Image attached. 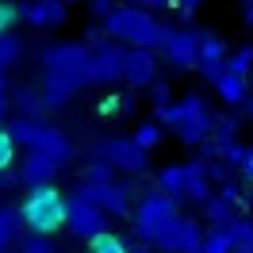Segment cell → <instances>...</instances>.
Instances as JSON below:
<instances>
[{"instance_id":"6da1fadb","label":"cell","mask_w":253,"mask_h":253,"mask_svg":"<svg viewBox=\"0 0 253 253\" xmlns=\"http://www.w3.org/2000/svg\"><path fill=\"white\" fill-rule=\"evenodd\" d=\"M100 23H104V35H108L111 42H119V46H126V50H161L165 35H169V27H165L154 12L130 8V4H119V8H115L111 16H104Z\"/></svg>"},{"instance_id":"7a4b0ae2","label":"cell","mask_w":253,"mask_h":253,"mask_svg":"<svg viewBox=\"0 0 253 253\" xmlns=\"http://www.w3.org/2000/svg\"><path fill=\"white\" fill-rule=\"evenodd\" d=\"M158 123L169 126L184 146H207L215 138L219 115L207 108V100L200 92H184L180 100H173L169 108H158Z\"/></svg>"},{"instance_id":"3957f363","label":"cell","mask_w":253,"mask_h":253,"mask_svg":"<svg viewBox=\"0 0 253 253\" xmlns=\"http://www.w3.org/2000/svg\"><path fill=\"white\" fill-rule=\"evenodd\" d=\"M65 207H69V196H62L54 184H39V188L23 192L19 215H23V226L35 238H50L54 230L65 226Z\"/></svg>"},{"instance_id":"277c9868","label":"cell","mask_w":253,"mask_h":253,"mask_svg":"<svg viewBox=\"0 0 253 253\" xmlns=\"http://www.w3.org/2000/svg\"><path fill=\"white\" fill-rule=\"evenodd\" d=\"M8 130H12V138H16L27 154H42V158L58 161V165H65V161L73 158L69 134L58 130L54 123H46V119H12Z\"/></svg>"},{"instance_id":"5b68a950","label":"cell","mask_w":253,"mask_h":253,"mask_svg":"<svg viewBox=\"0 0 253 253\" xmlns=\"http://www.w3.org/2000/svg\"><path fill=\"white\" fill-rule=\"evenodd\" d=\"M130 219H134V234L142 238L146 246H154L161 238V230L173 219H180V200L165 196L161 188H150L142 200L134 204V215H130Z\"/></svg>"},{"instance_id":"8992f818","label":"cell","mask_w":253,"mask_h":253,"mask_svg":"<svg viewBox=\"0 0 253 253\" xmlns=\"http://www.w3.org/2000/svg\"><path fill=\"white\" fill-rule=\"evenodd\" d=\"M88 62H92V50L84 42H54V46H42V54H39L42 73H62V77L81 81H88Z\"/></svg>"},{"instance_id":"52a82bcc","label":"cell","mask_w":253,"mask_h":253,"mask_svg":"<svg viewBox=\"0 0 253 253\" xmlns=\"http://www.w3.org/2000/svg\"><path fill=\"white\" fill-rule=\"evenodd\" d=\"M158 54L176 73L196 69V65H200V31H196V27H169V35H165V42H161Z\"/></svg>"},{"instance_id":"ba28073f","label":"cell","mask_w":253,"mask_h":253,"mask_svg":"<svg viewBox=\"0 0 253 253\" xmlns=\"http://www.w3.org/2000/svg\"><path fill=\"white\" fill-rule=\"evenodd\" d=\"M81 200H88L96 204L108 219H126V215H134V204H130V188H126L123 180H108V184H77Z\"/></svg>"},{"instance_id":"9c48e42d","label":"cell","mask_w":253,"mask_h":253,"mask_svg":"<svg viewBox=\"0 0 253 253\" xmlns=\"http://www.w3.org/2000/svg\"><path fill=\"white\" fill-rule=\"evenodd\" d=\"M96 158L108 161L111 169H123V173H146L150 169V154L134 146V138H119V134H111V138H100L96 142Z\"/></svg>"},{"instance_id":"30bf717a","label":"cell","mask_w":253,"mask_h":253,"mask_svg":"<svg viewBox=\"0 0 253 253\" xmlns=\"http://www.w3.org/2000/svg\"><path fill=\"white\" fill-rule=\"evenodd\" d=\"M204 238H207L204 222L180 215V219H173L161 230V238L154 242V250H161V253H200L204 250Z\"/></svg>"},{"instance_id":"8fae6325","label":"cell","mask_w":253,"mask_h":253,"mask_svg":"<svg viewBox=\"0 0 253 253\" xmlns=\"http://www.w3.org/2000/svg\"><path fill=\"white\" fill-rule=\"evenodd\" d=\"M65 230L81 242H88V238L104 234L108 230V215L100 211L96 204L88 200H81V196H69V207H65Z\"/></svg>"},{"instance_id":"7c38bea8","label":"cell","mask_w":253,"mask_h":253,"mask_svg":"<svg viewBox=\"0 0 253 253\" xmlns=\"http://www.w3.org/2000/svg\"><path fill=\"white\" fill-rule=\"evenodd\" d=\"M123 62H126V46L115 42H96L92 46V62H88V84H119L123 81Z\"/></svg>"},{"instance_id":"4fadbf2b","label":"cell","mask_w":253,"mask_h":253,"mask_svg":"<svg viewBox=\"0 0 253 253\" xmlns=\"http://www.w3.org/2000/svg\"><path fill=\"white\" fill-rule=\"evenodd\" d=\"M19 19L27 27H35V31H54V27H62L69 19V4L65 0H27L19 8Z\"/></svg>"},{"instance_id":"5bb4252c","label":"cell","mask_w":253,"mask_h":253,"mask_svg":"<svg viewBox=\"0 0 253 253\" xmlns=\"http://www.w3.org/2000/svg\"><path fill=\"white\" fill-rule=\"evenodd\" d=\"M154 81H158V50H126L123 84H130V88H150Z\"/></svg>"},{"instance_id":"9a60e30c","label":"cell","mask_w":253,"mask_h":253,"mask_svg":"<svg viewBox=\"0 0 253 253\" xmlns=\"http://www.w3.org/2000/svg\"><path fill=\"white\" fill-rule=\"evenodd\" d=\"M226 42H222V35H215V31H200V73H204L207 81H215L226 69Z\"/></svg>"},{"instance_id":"2e32d148","label":"cell","mask_w":253,"mask_h":253,"mask_svg":"<svg viewBox=\"0 0 253 253\" xmlns=\"http://www.w3.org/2000/svg\"><path fill=\"white\" fill-rule=\"evenodd\" d=\"M39 88H42V96H46V108H62V104H69L81 88H88V81H81V77H62V73H42Z\"/></svg>"},{"instance_id":"e0dca14e","label":"cell","mask_w":253,"mask_h":253,"mask_svg":"<svg viewBox=\"0 0 253 253\" xmlns=\"http://www.w3.org/2000/svg\"><path fill=\"white\" fill-rule=\"evenodd\" d=\"M16 169H19V184L23 188H39V184H54V173L62 165L42 158V154H23V161H19Z\"/></svg>"},{"instance_id":"ac0fdd59","label":"cell","mask_w":253,"mask_h":253,"mask_svg":"<svg viewBox=\"0 0 253 253\" xmlns=\"http://www.w3.org/2000/svg\"><path fill=\"white\" fill-rule=\"evenodd\" d=\"M211 88L219 92V100L226 108H246V100H250V81L242 73H230V69H222L219 77L211 81Z\"/></svg>"},{"instance_id":"d6986e66","label":"cell","mask_w":253,"mask_h":253,"mask_svg":"<svg viewBox=\"0 0 253 253\" xmlns=\"http://www.w3.org/2000/svg\"><path fill=\"white\" fill-rule=\"evenodd\" d=\"M12 108L19 111V119H42L46 115V96L39 84H16L12 88Z\"/></svg>"},{"instance_id":"ffe728a7","label":"cell","mask_w":253,"mask_h":253,"mask_svg":"<svg viewBox=\"0 0 253 253\" xmlns=\"http://www.w3.org/2000/svg\"><path fill=\"white\" fill-rule=\"evenodd\" d=\"M200 211H204V222L211 226V230H226V226L238 219V200H230V196L215 192V196H211Z\"/></svg>"},{"instance_id":"44dd1931","label":"cell","mask_w":253,"mask_h":253,"mask_svg":"<svg viewBox=\"0 0 253 253\" xmlns=\"http://www.w3.org/2000/svg\"><path fill=\"white\" fill-rule=\"evenodd\" d=\"M158 188L165 196H173L184 204V196H188V165L184 161H169V165H161L158 169Z\"/></svg>"},{"instance_id":"7402d4cb","label":"cell","mask_w":253,"mask_h":253,"mask_svg":"<svg viewBox=\"0 0 253 253\" xmlns=\"http://www.w3.org/2000/svg\"><path fill=\"white\" fill-rule=\"evenodd\" d=\"M188 165V196L184 200H192V204H200L204 207L211 196H215V184H211V176H207V161H184Z\"/></svg>"},{"instance_id":"603a6c76","label":"cell","mask_w":253,"mask_h":253,"mask_svg":"<svg viewBox=\"0 0 253 253\" xmlns=\"http://www.w3.org/2000/svg\"><path fill=\"white\" fill-rule=\"evenodd\" d=\"M23 215H19V207H0V253L12 250L19 238H23Z\"/></svg>"},{"instance_id":"cb8c5ba5","label":"cell","mask_w":253,"mask_h":253,"mask_svg":"<svg viewBox=\"0 0 253 253\" xmlns=\"http://www.w3.org/2000/svg\"><path fill=\"white\" fill-rule=\"evenodd\" d=\"M226 238H230L234 253H253V219H242V215H238V219L226 226Z\"/></svg>"},{"instance_id":"d4e9b609","label":"cell","mask_w":253,"mask_h":253,"mask_svg":"<svg viewBox=\"0 0 253 253\" xmlns=\"http://www.w3.org/2000/svg\"><path fill=\"white\" fill-rule=\"evenodd\" d=\"M211 142H215L219 161H226L230 169H242V161H246V154H250V146H242L238 138H211Z\"/></svg>"},{"instance_id":"484cf974","label":"cell","mask_w":253,"mask_h":253,"mask_svg":"<svg viewBox=\"0 0 253 253\" xmlns=\"http://www.w3.org/2000/svg\"><path fill=\"white\" fill-rule=\"evenodd\" d=\"M84 253H130V246H126L115 230H104V234H96V238L84 242Z\"/></svg>"},{"instance_id":"4316f807","label":"cell","mask_w":253,"mask_h":253,"mask_svg":"<svg viewBox=\"0 0 253 253\" xmlns=\"http://www.w3.org/2000/svg\"><path fill=\"white\" fill-rule=\"evenodd\" d=\"M19 58H23V39L12 35V31H4L0 35V73H8Z\"/></svg>"},{"instance_id":"83f0119b","label":"cell","mask_w":253,"mask_h":253,"mask_svg":"<svg viewBox=\"0 0 253 253\" xmlns=\"http://www.w3.org/2000/svg\"><path fill=\"white\" fill-rule=\"evenodd\" d=\"M130 138H134V146H138V150L154 154V150L161 146V123H158V119H150V123H138Z\"/></svg>"},{"instance_id":"f1b7e54d","label":"cell","mask_w":253,"mask_h":253,"mask_svg":"<svg viewBox=\"0 0 253 253\" xmlns=\"http://www.w3.org/2000/svg\"><path fill=\"white\" fill-rule=\"evenodd\" d=\"M16 150H19V142L12 138V130H8V126H0V173L16 169Z\"/></svg>"},{"instance_id":"f546056e","label":"cell","mask_w":253,"mask_h":253,"mask_svg":"<svg viewBox=\"0 0 253 253\" xmlns=\"http://www.w3.org/2000/svg\"><path fill=\"white\" fill-rule=\"evenodd\" d=\"M226 69L230 73H242V77H250V69H253V46H238L226 54Z\"/></svg>"},{"instance_id":"4dcf8cb0","label":"cell","mask_w":253,"mask_h":253,"mask_svg":"<svg viewBox=\"0 0 253 253\" xmlns=\"http://www.w3.org/2000/svg\"><path fill=\"white\" fill-rule=\"evenodd\" d=\"M108 180H115V169H111L108 161H100V158H96L92 165L84 169V180H81V184H108Z\"/></svg>"},{"instance_id":"1f68e13d","label":"cell","mask_w":253,"mask_h":253,"mask_svg":"<svg viewBox=\"0 0 253 253\" xmlns=\"http://www.w3.org/2000/svg\"><path fill=\"white\" fill-rule=\"evenodd\" d=\"M200 253H234V246H230L226 230H207V238H204V250H200Z\"/></svg>"},{"instance_id":"d6a6232c","label":"cell","mask_w":253,"mask_h":253,"mask_svg":"<svg viewBox=\"0 0 253 253\" xmlns=\"http://www.w3.org/2000/svg\"><path fill=\"white\" fill-rule=\"evenodd\" d=\"M146 92H150V104H154V108H169V104H173V88H169V81H161V77L154 81Z\"/></svg>"},{"instance_id":"836d02e7","label":"cell","mask_w":253,"mask_h":253,"mask_svg":"<svg viewBox=\"0 0 253 253\" xmlns=\"http://www.w3.org/2000/svg\"><path fill=\"white\" fill-rule=\"evenodd\" d=\"M215 138H238V115H222L215 123Z\"/></svg>"},{"instance_id":"e575fe53","label":"cell","mask_w":253,"mask_h":253,"mask_svg":"<svg viewBox=\"0 0 253 253\" xmlns=\"http://www.w3.org/2000/svg\"><path fill=\"white\" fill-rule=\"evenodd\" d=\"M12 111V88H8V77L0 73V119Z\"/></svg>"},{"instance_id":"d590c367","label":"cell","mask_w":253,"mask_h":253,"mask_svg":"<svg viewBox=\"0 0 253 253\" xmlns=\"http://www.w3.org/2000/svg\"><path fill=\"white\" fill-rule=\"evenodd\" d=\"M123 4H130V8H146V12H161V8H169L173 0H123Z\"/></svg>"},{"instance_id":"8d00e7d4","label":"cell","mask_w":253,"mask_h":253,"mask_svg":"<svg viewBox=\"0 0 253 253\" xmlns=\"http://www.w3.org/2000/svg\"><path fill=\"white\" fill-rule=\"evenodd\" d=\"M88 8H92V16H111V12H115V8H119V4H115V0H88Z\"/></svg>"},{"instance_id":"74e56055","label":"cell","mask_w":253,"mask_h":253,"mask_svg":"<svg viewBox=\"0 0 253 253\" xmlns=\"http://www.w3.org/2000/svg\"><path fill=\"white\" fill-rule=\"evenodd\" d=\"M19 253H54V250L46 246V238H31V242H23V250H19Z\"/></svg>"},{"instance_id":"f35d334b","label":"cell","mask_w":253,"mask_h":253,"mask_svg":"<svg viewBox=\"0 0 253 253\" xmlns=\"http://www.w3.org/2000/svg\"><path fill=\"white\" fill-rule=\"evenodd\" d=\"M238 176H242V180H246V184L253 188V146H250V154H246V161H242V169H238Z\"/></svg>"},{"instance_id":"ab89813d","label":"cell","mask_w":253,"mask_h":253,"mask_svg":"<svg viewBox=\"0 0 253 253\" xmlns=\"http://www.w3.org/2000/svg\"><path fill=\"white\" fill-rule=\"evenodd\" d=\"M176 8H180V12H184V16H192V12H200V8H204L207 0H173Z\"/></svg>"},{"instance_id":"60d3db41","label":"cell","mask_w":253,"mask_h":253,"mask_svg":"<svg viewBox=\"0 0 253 253\" xmlns=\"http://www.w3.org/2000/svg\"><path fill=\"white\" fill-rule=\"evenodd\" d=\"M19 184V169H8V173H0V188H16Z\"/></svg>"},{"instance_id":"b9f144b4","label":"cell","mask_w":253,"mask_h":253,"mask_svg":"<svg viewBox=\"0 0 253 253\" xmlns=\"http://www.w3.org/2000/svg\"><path fill=\"white\" fill-rule=\"evenodd\" d=\"M242 16H246V23L253 27V0H242Z\"/></svg>"},{"instance_id":"7bdbcfd3","label":"cell","mask_w":253,"mask_h":253,"mask_svg":"<svg viewBox=\"0 0 253 253\" xmlns=\"http://www.w3.org/2000/svg\"><path fill=\"white\" fill-rule=\"evenodd\" d=\"M246 111L253 115V88H250V100H246Z\"/></svg>"},{"instance_id":"ee69618b","label":"cell","mask_w":253,"mask_h":253,"mask_svg":"<svg viewBox=\"0 0 253 253\" xmlns=\"http://www.w3.org/2000/svg\"><path fill=\"white\" fill-rule=\"evenodd\" d=\"M130 253H146V246H138V250H130Z\"/></svg>"},{"instance_id":"f6af8a7d","label":"cell","mask_w":253,"mask_h":253,"mask_svg":"<svg viewBox=\"0 0 253 253\" xmlns=\"http://www.w3.org/2000/svg\"><path fill=\"white\" fill-rule=\"evenodd\" d=\"M246 200H250V207H253V188H250V196H246Z\"/></svg>"},{"instance_id":"bcb514c9","label":"cell","mask_w":253,"mask_h":253,"mask_svg":"<svg viewBox=\"0 0 253 253\" xmlns=\"http://www.w3.org/2000/svg\"><path fill=\"white\" fill-rule=\"evenodd\" d=\"M84 4H88V0H84Z\"/></svg>"}]
</instances>
